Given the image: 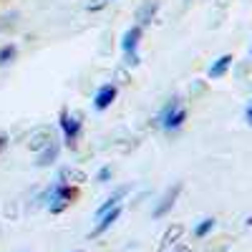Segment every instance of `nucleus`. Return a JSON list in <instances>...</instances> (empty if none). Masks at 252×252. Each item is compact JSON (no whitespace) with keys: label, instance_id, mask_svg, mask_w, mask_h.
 <instances>
[{"label":"nucleus","instance_id":"nucleus-16","mask_svg":"<svg viewBox=\"0 0 252 252\" xmlns=\"http://www.w3.org/2000/svg\"><path fill=\"white\" fill-rule=\"evenodd\" d=\"M76 252H81V250H76Z\"/></svg>","mask_w":252,"mask_h":252},{"label":"nucleus","instance_id":"nucleus-11","mask_svg":"<svg viewBox=\"0 0 252 252\" xmlns=\"http://www.w3.org/2000/svg\"><path fill=\"white\" fill-rule=\"evenodd\" d=\"M215 229V220L212 217H207V220H202L197 227H194V237H207L209 232Z\"/></svg>","mask_w":252,"mask_h":252},{"label":"nucleus","instance_id":"nucleus-3","mask_svg":"<svg viewBox=\"0 0 252 252\" xmlns=\"http://www.w3.org/2000/svg\"><path fill=\"white\" fill-rule=\"evenodd\" d=\"M139 40H141V26H131L129 31L124 33L121 48H124V53H126V56L131 58L129 63H136V48H139Z\"/></svg>","mask_w":252,"mask_h":252},{"label":"nucleus","instance_id":"nucleus-9","mask_svg":"<svg viewBox=\"0 0 252 252\" xmlns=\"http://www.w3.org/2000/svg\"><path fill=\"white\" fill-rule=\"evenodd\" d=\"M58 154H61V146H58V141H51L43 152L38 154V166H48V164H53L56 159H58Z\"/></svg>","mask_w":252,"mask_h":252},{"label":"nucleus","instance_id":"nucleus-14","mask_svg":"<svg viewBox=\"0 0 252 252\" xmlns=\"http://www.w3.org/2000/svg\"><path fill=\"white\" fill-rule=\"evenodd\" d=\"M245 119H247V124L252 126V103H250V106H247V111H245Z\"/></svg>","mask_w":252,"mask_h":252},{"label":"nucleus","instance_id":"nucleus-10","mask_svg":"<svg viewBox=\"0 0 252 252\" xmlns=\"http://www.w3.org/2000/svg\"><path fill=\"white\" fill-rule=\"evenodd\" d=\"M229 66H232V56H222V58H217L212 66H209V78H220V76H224Z\"/></svg>","mask_w":252,"mask_h":252},{"label":"nucleus","instance_id":"nucleus-5","mask_svg":"<svg viewBox=\"0 0 252 252\" xmlns=\"http://www.w3.org/2000/svg\"><path fill=\"white\" fill-rule=\"evenodd\" d=\"M126 194H129V187H116L114 192L106 197V202H103V204L96 209V217H103L106 212H111L114 207H119V204H121V199H124Z\"/></svg>","mask_w":252,"mask_h":252},{"label":"nucleus","instance_id":"nucleus-8","mask_svg":"<svg viewBox=\"0 0 252 252\" xmlns=\"http://www.w3.org/2000/svg\"><path fill=\"white\" fill-rule=\"evenodd\" d=\"M116 98V86H111V83H106V86H101L98 89V94H96V98H94V106L98 109V111H103V109H109L111 106V101Z\"/></svg>","mask_w":252,"mask_h":252},{"label":"nucleus","instance_id":"nucleus-15","mask_svg":"<svg viewBox=\"0 0 252 252\" xmlns=\"http://www.w3.org/2000/svg\"><path fill=\"white\" fill-rule=\"evenodd\" d=\"M177 252H187V250H184V247H179V250H177Z\"/></svg>","mask_w":252,"mask_h":252},{"label":"nucleus","instance_id":"nucleus-13","mask_svg":"<svg viewBox=\"0 0 252 252\" xmlns=\"http://www.w3.org/2000/svg\"><path fill=\"white\" fill-rule=\"evenodd\" d=\"M111 177V169H109V166H103V169L98 172V182H106Z\"/></svg>","mask_w":252,"mask_h":252},{"label":"nucleus","instance_id":"nucleus-7","mask_svg":"<svg viewBox=\"0 0 252 252\" xmlns=\"http://www.w3.org/2000/svg\"><path fill=\"white\" fill-rule=\"evenodd\" d=\"M61 129H63V136H66V141H76L78 134H81V121L76 116H68V114H63L61 116Z\"/></svg>","mask_w":252,"mask_h":252},{"label":"nucleus","instance_id":"nucleus-12","mask_svg":"<svg viewBox=\"0 0 252 252\" xmlns=\"http://www.w3.org/2000/svg\"><path fill=\"white\" fill-rule=\"evenodd\" d=\"M15 58V46H3V48H0V66H5V63H10Z\"/></svg>","mask_w":252,"mask_h":252},{"label":"nucleus","instance_id":"nucleus-1","mask_svg":"<svg viewBox=\"0 0 252 252\" xmlns=\"http://www.w3.org/2000/svg\"><path fill=\"white\" fill-rule=\"evenodd\" d=\"M184 121H187V109L179 103V98H172V101L161 109V114H159V124H161V129H164V131H174V129H179Z\"/></svg>","mask_w":252,"mask_h":252},{"label":"nucleus","instance_id":"nucleus-4","mask_svg":"<svg viewBox=\"0 0 252 252\" xmlns=\"http://www.w3.org/2000/svg\"><path fill=\"white\" fill-rule=\"evenodd\" d=\"M179 192H182V184H174L172 189H166V194H164V197H161V202L154 207V212H152V215H154L157 220H159V217H164V215L174 207V202H177Z\"/></svg>","mask_w":252,"mask_h":252},{"label":"nucleus","instance_id":"nucleus-6","mask_svg":"<svg viewBox=\"0 0 252 252\" xmlns=\"http://www.w3.org/2000/svg\"><path fill=\"white\" fill-rule=\"evenodd\" d=\"M119 217H121V204H119V207H114L111 212H106L103 217H98V224L91 229V235H89V237H101V235L106 232V229H109V227H111V224H114Z\"/></svg>","mask_w":252,"mask_h":252},{"label":"nucleus","instance_id":"nucleus-2","mask_svg":"<svg viewBox=\"0 0 252 252\" xmlns=\"http://www.w3.org/2000/svg\"><path fill=\"white\" fill-rule=\"evenodd\" d=\"M71 197H73V192L63 184V182H56L48 192L43 194V202L51 207V212H61V209H66L68 207V202H71Z\"/></svg>","mask_w":252,"mask_h":252}]
</instances>
